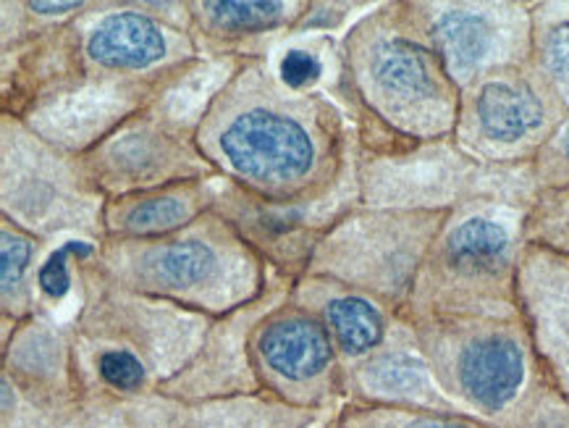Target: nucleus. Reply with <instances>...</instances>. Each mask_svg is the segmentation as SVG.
Wrapping results in <instances>:
<instances>
[{
  "mask_svg": "<svg viewBox=\"0 0 569 428\" xmlns=\"http://www.w3.org/2000/svg\"><path fill=\"white\" fill-rule=\"evenodd\" d=\"M194 145L218 179L271 206L323 200L360 158L337 100L283 82L271 56L233 67L197 119Z\"/></svg>",
  "mask_w": 569,
  "mask_h": 428,
  "instance_id": "1",
  "label": "nucleus"
},
{
  "mask_svg": "<svg viewBox=\"0 0 569 428\" xmlns=\"http://www.w3.org/2000/svg\"><path fill=\"white\" fill-rule=\"evenodd\" d=\"M206 67L189 29L144 0H90L77 17L3 50L0 113L61 82H90L158 103Z\"/></svg>",
  "mask_w": 569,
  "mask_h": 428,
  "instance_id": "2",
  "label": "nucleus"
},
{
  "mask_svg": "<svg viewBox=\"0 0 569 428\" xmlns=\"http://www.w3.org/2000/svg\"><path fill=\"white\" fill-rule=\"evenodd\" d=\"M331 98L362 156L393 158L451 140L462 90L430 46L412 0H389L341 34Z\"/></svg>",
  "mask_w": 569,
  "mask_h": 428,
  "instance_id": "3",
  "label": "nucleus"
},
{
  "mask_svg": "<svg viewBox=\"0 0 569 428\" xmlns=\"http://www.w3.org/2000/svg\"><path fill=\"white\" fill-rule=\"evenodd\" d=\"M92 242L71 258L79 310L69 324L77 408L158 395L206 345L216 318L111 285L87 263Z\"/></svg>",
  "mask_w": 569,
  "mask_h": 428,
  "instance_id": "4",
  "label": "nucleus"
},
{
  "mask_svg": "<svg viewBox=\"0 0 569 428\" xmlns=\"http://www.w3.org/2000/svg\"><path fill=\"white\" fill-rule=\"evenodd\" d=\"M84 258L127 292L208 318H226L258 302L279 277L216 208L166 237L100 239Z\"/></svg>",
  "mask_w": 569,
  "mask_h": 428,
  "instance_id": "5",
  "label": "nucleus"
},
{
  "mask_svg": "<svg viewBox=\"0 0 569 428\" xmlns=\"http://www.w3.org/2000/svg\"><path fill=\"white\" fill-rule=\"evenodd\" d=\"M528 208L525 202L476 198L449 210L401 318L520 316L517 277Z\"/></svg>",
  "mask_w": 569,
  "mask_h": 428,
  "instance_id": "6",
  "label": "nucleus"
},
{
  "mask_svg": "<svg viewBox=\"0 0 569 428\" xmlns=\"http://www.w3.org/2000/svg\"><path fill=\"white\" fill-rule=\"evenodd\" d=\"M415 329L443 395L480 418L501 420L528 402L541 376L525 318H418Z\"/></svg>",
  "mask_w": 569,
  "mask_h": 428,
  "instance_id": "7",
  "label": "nucleus"
},
{
  "mask_svg": "<svg viewBox=\"0 0 569 428\" xmlns=\"http://www.w3.org/2000/svg\"><path fill=\"white\" fill-rule=\"evenodd\" d=\"M449 210L355 208L320 237L305 273L337 279L405 313Z\"/></svg>",
  "mask_w": 569,
  "mask_h": 428,
  "instance_id": "8",
  "label": "nucleus"
},
{
  "mask_svg": "<svg viewBox=\"0 0 569 428\" xmlns=\"http://www.w3.org/2000/svg\"><path fill=\"white\" fill-rule=\"evenodd\" d=\"M106 200L94 192L79 156H71L24 121L0 113V216L53 242L74 231L84 242L103 239Z\"/></svg>",
  "mask_w": 569,
  "mask_h": 428,
  "instance_id": "9",
  "label": "nucleus"
},
{
  "mask_svg": "<svg viewBox=\"0 0 569 428\" xmlns=\"http://www.w3.org/2000/svg\"><path fill=\"white\" fill-rule=\"evenodd\" d=\"M567 113L549 79L530 61L465 87L451 140L483 166H532Z\"/></svg>",
  "mask_w": 569,
  "mask_h": 428,
  "instance_id": "10",
  "label": "nucleus"
},
{
  "mask_svg": "<svg viewBox=\"0 0 569 428\" xmlns=\"http://www.w3.org/2000/svg\"><path fill=\"white\" fill-rule=\"evenodd\" d=\"M360 185L365 208L401 210H455L476 198L530 206L538 195L532 166H483L465 156L455 140L426 145L393 158H370L360 152Z\"/></svg>",
  "mask_w": 569,
  "mask_h": 428,
  "instance_id": "11",
  "label": "nucleus"
},
{
  "mask_svg": "<svg viewBox=\"0 0 569 428\" xmlns=\"http://www.w3.org/2000/svg\"><path fill=\"white\" fill-rule=\"evenodd\" d=\"M194 127V116L181 108L179 87L92 145L79 156V163L103 200L177 181L218 179L197 150Z\"/></svg>",
  "mask_w": 569,
  "mask_h": 428,
  "instance_id": "12",
  "label": "nucleus"
},
{
  "mask_svg": "<svg viewBox=\"0 0 569 428\" xmlns=\"http://www.w3.org/2000/svg\"><path fill=\"white\" fill-rule=\"evenodd\" d=\"M250 362L260 389L289 408L328 418L345 405V366L331 334L291 295L252 329Z\"/></svg>",
  "mask_w": 569,
  "mask_h": 428,
  "instance_id": "13",
  "label": "nucleus"
},
{
  "mask_svg": "<svg viewBox=\"0 0 569 428\" xmlns=\"http://www.w3.org/2000/svg\"><path fill=\"white\" fill-rule=\"evenodd\" d=\"M77 416V384L69 326L48 308L3 326L0 347V428H69Z\"/></svg>",
  "mask_w": 569,
  "mask_h": 428,
  "instance_id": "14",
  "label": "nucleus"
},
{
  "mask_svg": "<svg viewBox=\"0 0 569 428\" xmlns=\"http://www.w3.org/2000/svg\"><path fill=\"white\" fill-rule=\"evenodd\" d=\"M412 9L459 90L532 61V0H412Z\"/></svg>",
  "mask_w": 569,
  "mask_h": 428,
  "instance_id": "15",
  "label": "nucleus"
},
{
  "mask_svg": "<svg viewBox=\"0 0 569 428\" xmlns=\"http://www.w3.org/2000/svg\"><path fill=\"white\" fill-rule=\"evenodd\" d=\"M291 285H295V279L279 273L271 289L258 302L247 305V308L226 318H216L200 355L160 391L184 405L262 391L250 362V334L268 310L289 300Z\"/></svg>",
  "mask_w": 569,
  "mask_h": 428,
  "instance_id": "16",
  "label": "nucleus"
},
{
  "mask_svg": "<svg viewBox=\"0 0 569 428\" xmlns=\"http://www.w3.org/2000/svg\"><path fill=\"white\" fill-rule=\"evenodd\" d=\"M189 34L206 61L268 58L297 34L310 0H187Z\"/></svg>",
  "mask_w": 569,
  "mask_h": 428,
  "instance_id": "17",
  "label": "nucleus"
},
{
  "mask_svg": "<svg viewBox=\"0 0 569 428\" xmlns=\"http://www.w3.org/2000/svg\"><path fill=\"white\" fill-rule=\"evenodd\" d=\"M517 302L541 376L569 402V258L538 245H525Z\"/></svg>",
  "mask_w": 569,
  "mask_h": 428,
  "instance_id": "18",
  "label": "nucleus"
},
{
  "mask_svg": "<svg viewBox=\"0 0 569 428\" xmlns=\"http://www.w3.org/2000/svg\"><path fill=\"white\" fill-rule=\"evenodd\" d=\"M291 300L308 308L326 326L345 371L389 345L401 324V316L393 313L389 305L376 300L373 295L341 285L337 279L312 277V273L295 279Z\"/></svg>",
  "mask_w": 569,
  "mask_h": 428,
  "instance_id": "19",
  "label": "nucleus"
},
{
  "mask_svg": "<svg viewBox=\"0 0 569 428\" xmlns=\"http://www.w3.org/2000/svg\"><path fill=\"white\" fill-rule=\"evenodd\" d=\"M345 402L457 412L443 400L415 329L405 318L389 345L345 371Z\"/></svg>",
  "mask_w": 569,
  "mask_h": 428,
  "instance_id": "20",
  "label": "nucleus"
},
{
  "mask_svg": "<svg viewBox=\"0 0 569 428\" xmlns=\"http://www.w3.org/2000/svg\"><path fill=\"white\" fill-rule=\"evenodd\" d=\"M218 181L189 179L106 200L103 239H152L189 227L216 208Z\"/></svg>",
  "mask_w": 569,
  "mask_h": 428,
  "instance_id": "21",
  "label": "nucleus"
},
{
  "mask_svg": "<svg viewBox=\"0 0 569 428\" xmlns=\"http://www.w3.org/2000/svg\"><path fill=\"white\" fill-rule=\"evenodd\" d=\"M46 239L29 235L19 223L0 216V321L17 326L42 308L40 256Z\"/></svg>",
  "mask_w": 569,
  "mask_h": 428,
  "instance_id": "22",
  "label": "nucleus"
},
{
  "mask_svg": "<svg viewBox=\"0 0 569 428\" xmlns=\"http://www.w3.org/2000/svg\"><path fill=\"white\" fill-rule=\"evenodd\" d=\"M532 63L569 111V0H532Z\"/></svg>",
  "mask_w": 569,
  "mask_h": 428,
  "instance_id": "23",
  "label": "nucleus"
},
{
  "mask_svg": "<svg viewBox=\"0 0 569 428\" xmlns=\"http://www.w3.org/2000/svg\"><path fill=\"white\" fill-rule=\"evenodd\" d=\"M328 428H486V426L476 418L462 416V412L345 402L337 410V416L328 418Z\"/></svg>",
  "mask_w": 569,
  "mask_h": 428,
  "instance_id": "24",
  "label": "nucleus"
},
{
  "mask_svg": "<svg viewBox=\"0 0 569 428\" xmlns=\"http://www.w3.org/2000/svg\"><path fill=\"white\" fill-rule=\"evenodd\" d=\"M525 245L569 258V185L536 195L525 216Z\"/></svg>",
  "mask_w": 569,
  "mask_h": 428,
  "instance_id": "25",
  "label": "nucleus"
},
{
  "mask_svg": "<svg viewBox=\"0 0 569 428\" xmlns=\"http://www.w3.org/2000/svg\"><path fill=\"white\" fill-rule=\"evenodd\" d=\"M532 177H536L538 192L569 185V113L532 161Z\"/></svg>",
  "mask_w": 569,
  "mask_h": 428,
  "instance_id": "26",
  "label": "nucleus"
},
{
  "mask_svg": "<svg viewBox=\"0 0 569 428\" xmlns=\"http://www.w3.org/2000/svg\"><path fill=\"white\" fill-rule=\"evenodd\" d=\"M357 9H373L370 3H352V0H310L308 17L302 19L295 38L302 34H331L347 24Z\"/></svg>",
  "mask_w": 569,
  "mask_h": 428,
  "instance_id": "27",
  "label": "nucleus"
}]
</instances>
